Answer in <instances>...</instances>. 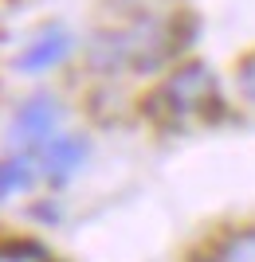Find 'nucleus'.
Listing matches in <instances>:
<instances>
[{
  "mask_svg": "<svg viewBox=\"0 0 255 262\" xmlns=\"http://www.w3.org/2000/svg\"><path fill=\"white\" fill-rule=\"evenodd\" d=\"M0 262H47L44 254H35V251H8V254H0Z\"/></svg>",
  "mask_w": 255,
  "mask_h": 262,
  "instance_id": "8",
  "label": "nucleus"
},
{
  "mask_svg": "<svg viewBox=\"0 0 255 262\" xmlns=\"http://www.w3.org/2000/svg\"><path fill=\"white\" fill-rule=\"evenodd\" d=\"M83 157H87V145L83 141H75V137H55L51 149H47V176L67 180V176L83 164Z\"/></svg>",
  "mask_w": 255,
  "mask_h": 262,
  "instance_id": "2",
  "label": "nucleus"
},
{
  "mask_svg": "<svg viewBox=\"0 0 255 262\" xmlns=\"http://www.w3.org/2000/svg\"><path fill=\"white\" fill-rule=\"evenodd\" d=\"M208 106H216V78L204 67H189V71H177L165 86L149 98V114L161 121H189L208 114Z\"/></svg>",
  "mask_w": 255,
  "mask_h": 262,
  "instance_id": "1",
  "label": "nucleus"
},
{
  "mask_svg": "<svg viewBox=\"0 0 255 262\" xmlns=\"http://www.w3.org/2000/svg\"><path fill=\"white\" fill-rule=\"evenodd\" d=\"M208 262H255V227L228 235V239L208 254Z\"/></svg>",
  "mask_w": 255,
  "mask_h": 262,
  "instance_id": "5",
  "label": "nucleus"
},
{
  "mask_svg": "<svg viewBox=\"0 0 255 262\" xmlns=\"http://www.w3.org/2000/svg\"><path fill=\"white\" fill-rule=\"evenodd\" d=\"M67 35L63 32H55V35H44L40 43H32L28 51H24V59H20V67L24 71H44V67H51V63H59L67 55Z\"/></svg>",
  "mask_w": 255,
  "mask_h": 262,
  "instance_id": "4",
  "label": "nucleus"
},
{
  "mask_svg": "<svg viewBox=\"0 0 255 262\" xmlns=\"http://www.w3.org/2000/svg\"><path fill=\"white\" fill-rule=\"evenodd\" d=\"M28 184H32V168H28V161H4V164H0V200L24 192Z\"/></svg>",
  "mask_w": 255,
  "mask_h": 262,
  "instance_id": "6",
  "label": "nucleus"
},
{
  "mask_svg": "<svg viewBox=\"0 0 255 262\" xmlns=\"http://www.w3.org/2000/svg\"><path fill=\"white\" fill-rule=\"evenodd\" d=\"M55 102H47V98H40V102H32V106H24V114H20V121H16V133H24L28 141H40V137H51V129H55Z\"/></svg>",
  "mask_w": 255,
  "mask_h": 262,
  "instance_id": "3",
  "label": "nucleus"
},
{
  "mask_svg": "<svg viewBox=\"0 0 255 262\" xmlns=\"http://www.w3.org/2000/svg\"><path fill=\"white\" fill-rule=\"evenodd\" d=\"M240 90H244L247 98H255V55L240 63Z\"/></svg>",
  "mask_w": 255,
  "mask_h": 262,
  "instance_id": "7",
  "label": "nucleus"
}]
</instances>
